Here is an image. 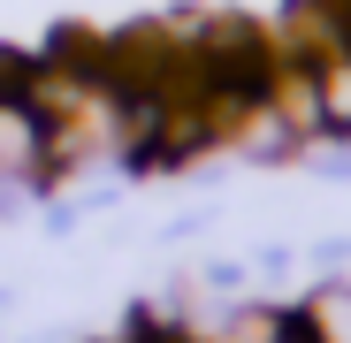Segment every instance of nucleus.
<instances>
[{
	"label": "nucleus",
	"mask_w": 351,
	"mask_h": 343,
	"mask_svg": "<svg viewBox=\"0 0 351 343\" xmlns=\"http://www.w3.org/2000/svg\"><path fill=\"white\" fill-rule=\"evenodd\" d=\"M313 92H321V138L351 145V53H321L313 62Z\"/></svg>",
	"instance_id": "nucleus-2"
},
{
	"label": "nucleus",
	"mask_w": 351,
	"mask_h": 343,
	"mask_svg": "<svg viewBox=\"0 0 351 343\" xmlns=\"http://www.w3.org/2000/svg\"><path fill=\"white\" fill-rule=\"evenodd\" d=\"M229 145H237L245 160H290V153H306V138L275 114V99H260V107H245V123L229 130Z\"/></svg>",
	"instance_id": "nucleus-1"
},
{
	"label": "nucleus",
	"mask_w": 351,
	"mask_h": 343,
	"mask_svg": "<svg viewBox=\"0 0 351 343\" xmlns=\"http://www.w3.org/2000/svg\"><path fill=\"white\" fill-rule=\"evenodd\" d=\"M298 305L313 320V343H351V282H313Z\"/></svg>",
	"instance_id": "nucleus-3"
}]
</instances>
